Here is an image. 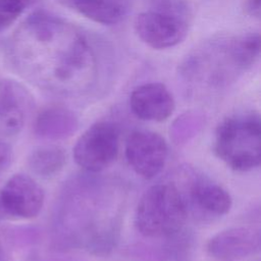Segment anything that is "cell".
<instances>
[{
	"label": "cell",
	"instance_id": "obj_1",
	"mask_svg": "<svg viewBox=\"0 0 261 261\" xmlns=\"http://www.w3.org/2000/svg\"><path fill=\"white\" fill-rule=\"evenodd\" d=\"M10 53L19 70L58 91L87 90L98 75V58L88 37L44 10L21 23L11 40Z\"/></svg>",
	"mask_w": 261,
	"mask_h": 261
},
{
	"label": "cell",
	"instance_id": "obj_2",
	"mask_svg": "<svg viewBox=\"0 0 261 261\" xmlns=\"http://www.w3.org/2000/svg\"><path fill=\"white\" fill-rule=\"evenodd\" d=\"M260 54V37L247 34L229 39L213 40L193 52L181 66L187 77L207 79L223 83L250 69Z\"/></svg>",
	"mask_w": 261,
	"mask_h": 261
},
{
	"label": "cell",
	"instance_id": "obj_3",
	"mask_svg": "<svg viewBox=\"0 0 261 261\" xmlns=\"http://www.w3.org/2000/svg\"><path fill=\"white\" fill-rule=\"evenodd\" d=\"M187 218V204L177 187L157 184L150 187L139 200L135 226L147 238H169L182 229Z\"/></svg>",
	"mask_w": 261,
	"mask_h": 261
},
{
	"label": "cell",
	"instance_id": "obj_4",
	"mask_svg": "<svg viewBox=\"0 0 261 261\" xmlns=\"http://www.w3.org/2000/svg\"><path fill=\"white\" fill-rule=\"evenodd\" d=\"M214 152L229 168L249 171L261 162V122L256 113L223 119L216 128Z\"/></svg>",
	"mask_w": 261,
	"mask_h": 261
},
{
	"label": "cell",
	"instance_id": "obj_5",
	"mask_svg": "<svg viewBox=\"0 0 261 261\" xmlns=\"http://www.w3.org/2000/svg\"><path fill=\"white\" fill-rule=\"evenodd\" d=\"M191 17V8L185 0H149V8L135 19V30L153 49L172 48L186 39Z\"/></svg>",
	"mask_w": 261,
	"mask_h": 261
},
{
	"label": "cell",
	"instance_id": "obj_6",
	"mask_svg": "<svg viewBox=\"0 0 261 261\" xmlns=\"http://www.w3.org/2000/svg\"><path fill=\"white\" fill-rule=\"evenodd\" d=\"M119 127L109 120H101L88 127L72 149L75 163L89 172L109 167L119 151Z\"/></svg>",
	"mask_w": 261,
	"mask_h": 261
},
{
	"label": "cell",
	"instance_id": "obj_7",
	"mask_svg": "<svg viewBox=\"0 0 261 261\" xmlns=\"http://www.w3.org/2000/svg\"><path fill=\"white\" fill-rule=\"evenodd\" d=\"M124 153L133 170L140 176L151 179L162 171L166 163L168 147L159 134L139 129L128 136Z\"/></svg>",
	"mask_w": 261,
	"mask_h": 261
},
{
	"label": "cell",
	"instance_id": "obj_8",
	"mask_svg": "<svg viewBox=\"0 0 261 261\" xmlns=\"http://www.w3.org/2000/svg\"><path fill=\"white\" fill-rule=\"evenodd\" d=\"M45 200L42 187L30 175L16 173L0 190V208L4 215L31 219L39 215Z\"/></svg>",
	"mask_w": 261,
	"mask_h": 261
},
{
	"label": "cell",
	"instance_id": "obj_9",
	"mask_svg": "<svg viewBox=\"0 0 261 261\" xmlns=\"http://www.w3.org/2000/svg\"><path fill=\"white\" fill-rule=\"evenodd\" d=\"M260 247V230L250 226L221 230L206 245L208 254L217 261H241L258 253Z\"/></svg>",
	"mask_w": 261,
	"mask_h": 261
},
{
	"label": "cell",
	"instance_id": "obj_10",
	"mask_svg": "<svg viewBox=\"0 0 261 261\" xmlns=\"http://www.w3.org/2000/svg\"><path fill=\"white\" fill-rule=\"evenodd\" d=\"M33 100L24 86L16 81L0 80V136L19 133L32 108Z\"/></svg>",
	"mask_w": 261,
	"mask_h": 261
},
{
	"label": "cell",
	"instance_id": "obj_11",
	"mask_svg": "<svg viewBox=\"0 0 261 261\" xmlns=\"http://www.w3.org/2000/svg\"><path fill=\"white\" fill-rule=\"evenodd\" d=\"M129 107L138 118L160 122L173 113L175 103L172 94L163 84L147 83L132 92Z\"/></svg>",
	"mask_w": 261,
	"mask_h": 261
},
{
	"label": "cell",
	"instance_id": "obj_12",
	"mask_svg": "<svg viewBox=\"0 0 261 261\" xmlns=\"http://www.w3.org/2000/svg\"><path fill=\"white\" fill-rule=\"evenodd\" d=\"M77 126L79 119L71 110L63 106H49L37 115L34 133L39 138L57 141L72 136Z\"/></svg>",
	"mask_w": 261,
	"mask_h": 261
},
{
	"label": "cell",
	"instance_id": "obj_13",
	"mask_svg": "<svg viewBox=\"0 0 261 261\" xmlns=\"http://www.w3.org/2000/svg\"><path fill=\"white\" fill-rule=\"evenodd\" d=\"M70 2L81 14L105 25L120 22L130 7L129 0H70Z\"/></svg>",
	"mask_w": 261,
	"mask_h": 261
},
{
	"label": "cell",
	"instance_id": "obj_14",
	"mask_svg": "<svg viewBox=\"0 0 261 261\" xmlns=\"http://www.w3.org/2000/svg\"><path fill=\"white\" fill-rule=\"evenodd\" d=\"M191 196L200 209L217 216L229 212L232 205L229 193L210 180H197L191 189Z\"/></svg>",
	"mask_w": 261,
	"mask_h": 261
},
{
	"label": "cell",
	"instance_id": "obj_15",
	"mask_svg": "<svg viewBox=\"0 0 261 261\" xmlns=\"http://www.w3.org/2000/svg\"><path fill=\"white\" fill-rule=\"evenodd\" d=\"M66 163V152L57 145H43L34 149L29 158L30 169L41 177L57 174Z\"/></svg>",
	"mask_w": 261,
	"mask_h": 261
},
{
	"label": "cell",
	"instance_id": "obj_16",
	"mask_svg": "<svg viewBox=\"0 0 261 261\" xmlns=\"http://www.w3.org/2000/svg\"><path fill=\"white\" fill-rule=\"evenodd\" d=\"M31 0H0V32L9 28L24 11Z\"/></svg>",
	"mask_w": 261,
	"mask_h": 261
},
{
	"label": "cell",
	"instance_id": "obj_17",
	"mask_svg": "<svg viewBox=\"0 0 261 261\" xmlns=\"http://www.w3.org/2000/svg\"><path fill=\"white\" fill-rule=\"evenodd\" d=\"M200 126V119L196 118V115L186 114L182 115L178 120L174 123L172 135L176 142H184L189 139V137L193 136L197 130V127Z\"/></svg>",
	"mask_w": 261,
	"mask_h": 261
},
{
	"label": "cell",
	"instance_id": "obj_18",
	"mask_svg": "<svg viewBox=\"0 0 261 261\" xmlns=\"http://www.w3.org/2000/svg\"><path fill=\"white\" fill-rule=\"evenodd\" d=\"M12 161L11 146L0 136V172L8 168Z\"/></svg>",
	"mask_w": 261,
	"mask_h": 261
},
{
	"label": "cell",
	"instance_id": "obj_19",
	"mask_svg": "<svg viewBox=\"0 0 261 261\" xmlns=\"http://www.w3.org/2000/svg\"><path fill=\"white\" fill-rule=\"evenodd\" d=\"M260 2L261 0H246V9L248 13L258 17L260 14Z\"/></svg>",
	"mask_w": 261,
	"mask_h": 261
},
{
	"label": "cell",
	"instance_id": "obj_20",
	"mask_svg": "<svg viewBox=\"0 0 261 261\" xmlns=\"http://www.w3.org/2000/svg\"><path fill=\"white\" fill-rule=\"evenodd\" d=\"M0 261H9V257L7 256L3 246L0 243Z\"/></svg>",
	"mask_w": 261,
	"mask_h": 261
},
{
	"label": "cell",
	"instance_id": "obj_21",
	"mask_svg": "<svg viewBox=\"0 0 261 261\" xmlns=\"http://www.w3.org/2000/svg\"><path fill=\"white\" fill-rule=\"evenodd\" d=\"M2 215H4V214H3V212H2V210H1V208H0V219H1Z\"/></svg>",
	"mask_w": 261,
	"mask_h": 261
}]
</instances>
